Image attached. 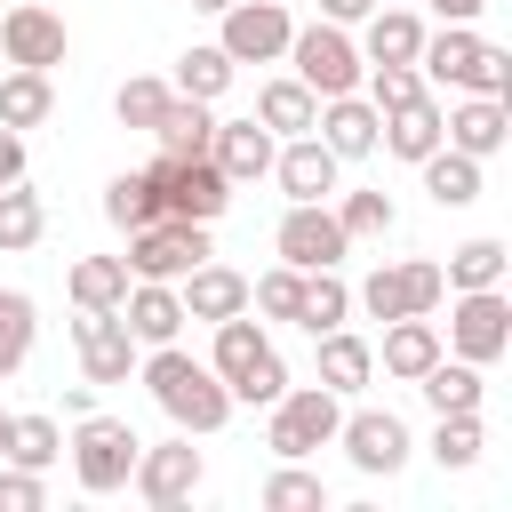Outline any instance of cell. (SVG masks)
<instances>
[{"mask_svg":"<svg viewBox=\"0 0 512 512\" xmlns=\"http://www.w3.org/2000/svg\"><path fill=\"white\" fill-rule=\"evenodd\" d=\"M400 288H408V312H424V320H432V312H440V296H448V280H440V264H432V256H408V264H400Z\"/></svg>","mask_w":512,"mask_h":512,"instance_id":"cell-46","label":"cell"},{"mask_svg":"<svg viewBox=\"0 0 512 512\" xmlns=\"http://www.w3.org/2000/svg\"><path fill=\"white\" fill-rule=\"evenodd\" d=\"M368 32H360V64H416V48H424V16L408 8V0H376L368 16H360Z\"/></svg>","mask_w":512,"mask_h":512,"instance_id":"cell-22","label":"cell"},{"mask_svg":"<svg viewBox=\"0 0 512 512\" xmlns=\"http://www.w3.org/2000/svg\"><path fill=\"white\" fill-rule=\"evenodd\" d=\"M200 256H216L208 248V224H184V216H152L144 232H128V280H184Z\"/></svg>","mask_w":512,"mask_h":512,"instance_id":"cell-9","label":"cell"},{"mask_svg":"<svg viewBox=\"0 0 512 512\" xmlns=\"http://www.w3.org/2000/svg\"><path fill=\"white\" fill-rule=\"evenodd\" d=\"M384 376H400V384H416L432 360H440V328L424 320V312H408V320H384Z\"/></svg>","mask_w":512,"mask_h":512,"instance_id":"cell-23","label":"cell"},{"mask_svg":"<svg viewBox=\"0 0 512 512\" xmlns=\"http://www.w3.org/2000/svg\"><path fill=\"white\" fill-rule=\"evenodd\" d=\"M264 512H328L320 472H304V464H288V456H280V472L264 480Z\"/></svg>","mask_w":512,"mask_h":512,"instance_id":"cell-39","label":"cell"},{"mask_svg":"<svg viewBox=\"0 0 512 512\" xmlns=\"http://www.w3.org/2000/svg\"><path fill=\"white\" fill-rule=\"evenodd\" d=\"M416 168H424V192H432V208H472V200H480V160H472V152L440 144V152H424Z\"/></svg>","mask_w":512,"mask_h":512,"instance_id":"cell-28","label":"cell"},{"mask_svg":"<svg viewBox=\"0 0 512 512\" xmlns=\"http://www.w3.org/2000/svg\"><path fill=\"white\" fill-rule=\"evenodd\" d=\"M104 216H112L120 232H144V224L160 216V192H152V176H144V168H120V176L104 184Z\"/></svg>","mask_w":512,"mask_h":512,"instance_id":"cell-37","label":"cell"},{"mask_svg":"<svg viewBox=\"0 0 512 512\" xmlns=\"http://www.w3.org/2000/svg\"><path fill=\"white\" fill-rule=\"evenodd\" d=\"M152 136H160V152H168V160H200V152H208V136H216V112H208L200 96H168V104H160V120H152Z\"/></svg>","mask_w":512,"mask_h":512,"instance_id":"cell-26","label":"cell"},{"mask_svg":"<svg viewBox=\"0 0 512 512\" xmlns=\"http://www.w3.org/2000/svg\"><path fill=\"white\" fill-rule=\"evenodd\" d=\"M200 448H192V432H176V440H160V448H136V472H128V488L152 504V512H176L192 488H200Z\"/></svg>","mask_w":512,"mask_h":512,"instance_id":"cell-13","label":"cell"},{"mask_svg":"<svg viewBox=\"0 0 512 512\" xmlns=\"http://www.w3.org/2000/svg\"><path fill=\"white\" fill-rule=\"evenodd\" d=\"M368 8H376V0H320V16H328V24H360Z\"/></svg>","mask_w":512,"mask_h":512,"instance_id":"cell-50","label":"cell"},{"mask_svg":"<svg viewBox=\"0 0 512 512\" xmlns=\"http://www.w3.org/2000/svg\"><path fill=\"white\" fill-rule=\"evenodd\" d=\"M32 336H40V304L24 288H0V384L32 360Z\"/></svg>","mask_w":512,"mask_h":512,"instance_id":"cell-34","label":"cell"},{"mask_svg":"<svg viewBox=\"0 0 512 512\" xmlns=\"http://www.w3.org/2000/svg\"><path fill=\"white\" fill-rule=\"evenodd\" d=\"M504 136H512L504 96H464L456 112H440V144H456V152H472V160H496Z\"/></svg>","mask_w":512,"mask_h":512,"instance_id":"cell-21","label":"cell"},{"mask_svg":"<svg viewBox=\"0 0 512 512\" xmlns=\"http://www.w3.org/2000/svg\"><path fill=\"white\" fill-rule=\"evenodd\" d=\"M120 296H128V264L120 256H80L72 264V304L80 312H120Z\"/></svg>","mask_w":512,"mask_h":512,"instance_id":"cell-36","label":"cell"},{"mask_svg":"<svg viewBox=\"0 0 512 512\" xmlns=\"http://www.w3.org/2000/svg\"><path fill=\"white\" fill-rule=\"evenodd\" d=\"M504 272H512V248L504 240H464V248H448V264H440V280L448 288H504Z\"/></svg>","mask_w":512,"mask_h":512,"instance_id":"cell-31","label":"cell"},{"mask_svg":"<svg viewBox=\"0 0 512 512\" xmlns=\"http://www.w3.org/2000/svg\"><path fill=\"white\" fill-rule=\"evenodd\" d=\"M336 168H344V160H336L312 128H304V136H280V152H272V176H280L288 200H328V192H336Z\"/></svg>","mask_w":512,"mask_h":512,"instance_id":"cell-17","label":"cell"},{"mask_svg":"<svg viewBox=\"0 0 512 512\" xmlns=\"http://www.w3.org/2000/svg\"><path fill=\"white\" fill-rule=\"evenodd\" d=\"M40 504H48L40 472H24V464H0V512H40Z\"/></svg>","mask_w":512,"mask_h":512,"instance_id":"cell-47","label":"cell"},{"mask_svg":"<svg viewBox=\"0 0 512 512\" xmlns=\"http://www.w3.org/2000/svg\"><path fill=\"white\" fill-rule=\"evenodd\" d=\"M288 32H296L288 0H232L216 48H224L232 64H280V56H288Z\"/></svg>","mask_w":512,"mask_h":512,"instance_id":"cell-10","label":"cell"},{"mask_svg":"<svg viewBox=\"0 0 512 512\" xmlns=\"http://www.w3.org/2000/svg\"><path fill=\"white\" fill-rule=\"evenodd\" d=\"M208 368H216V376H224V392H232V400H248V408H272V400L288 392V368H280V352H272L264 320H248V312L216 320Z\"/></svg>","mask_w":512,"mask_h":512,"instance_id":"cell-3","label":"cell"},{"mask_svg":"<svg viewBox=\"0 0 512 512\" xmlns=\"http://www.w3.org/2000/svg\"><path fill=\"white\" fill-rule=\"evenodd\" d=\"M352 304H360L368 320H408V288H400V264H376V272L352 288Z\"/></svg>","mask_w":512,"mask_h":512,"instance_id":"cell-45","label":"cell"},{"mask_svg":"<svg viewBox=\"0 0 512 512\" xmlns=\"http://www.w3.org/2000/svg\"><path fill=\"white\" fill-rule=\"evenodd\" d=\"M72 344H80L88 384H128V376H136V352H144L120 312H80V320H72Z\"/></svg>","mask_w":512,"mask_h":512,"instance_id":"cell-15","label":"cell"},{"mask_svg":"<svg viewBox=\"0 0 512 512\" xmlns=\"http://www.w3.org/2000/svg\"><path fill=\"white\" fill-rule=\"evenodd\" d=\"M288 64H296V80H304L320 104H328V96H352L360 72H368V64H360V40H352L344 24H328V16L288 32Z\"/></svg>","mask_w":512,"mask_h":512,"instance_id":"cell-6","label":"cell"},{"mask_svg":"<svg viewBox=\"0 0 512 512\" xmlns=\"http://www.w3.org/2000/svg\"><path fill=\"white\" fill-rule=\"evenodd\" d=\"M248 304H256L264 320H296V312H304V272H296V264H272L264 280H248Z\"/></svg>","mask_w":512,"mask_h":512,"instance_id":"cell-43","label":"cell"},{"mask_svg":"<svg viewBox=\"0 0 512 512\" xmlns=\"http://www.w3.org/2000/svg\"><path fill=\"white\" fill-rule=\"evenodd\" d=\"M120 320H128V336H136L144 352H152V344H176V336H184V296H176V280H128Z\"/></svg>","mask_w":512,"mask_h":512,"instance_id":"cell-19","label":"cell"},{"mask_svg":"<svg viewBox=\"0 0 512 512\" xmlns=\"http://www.w3.org/2000/svg\"><path fill=\"white\" fill-rule=\"evenodd\" d=\"M168 96H176L168 80H152V72H136V80H120V96H112V112H120V128H152Z\"/></svg>","mask_w":512,"mask_h":512,"instance_id":"cell-44","label":"cell"},{"mask_svg":"<svg viewBox=\"0 0 512 512\" xmlns=\"http://www.w3.org/2000/svg\"><path fill=\"white\" fill-rule=\"evenodd\" d=\"M256 120H264L272 136H304V128L320 120V96H312L296 72H288V80H264V88H256Z\"/></svg>","mask_w":512,"mask_h":512,"instance_id":"cell-30","label":"cell"},{"mask_svg":"<svg viewBox=\"0 0 512 512\" xmlns=\"http://www.w3.org/2000/svg\"><path fill=\"white\" fill-rule=\"evenodd\" d=\"M312 344H320V384H328L336 400H352V392L376 376V344H360L352 328H320Z\"/></svg>","mask_w":512,"mask_h":512,"instance_id":"cell-24","label":"cell"},{"mask_svg":"<svg viewBox=\"0 0 512 512\" xmlns=\"http://www.w3.org/2000/svg\"><path fill=\"white\" fill-rule=\"evenodd\" d=\"M8 432H16V416H8V408H0V464H8Z\"/></svg>","mask_w":512,"mask_h":512,"instance_id":"cell-51","label":"cell"},{"mask_svg":"<svg viewBox=\"0 0 512 512\" xmlns=\"http://www.w3.org/2000/svg\"><path fill=\"white\" fill-rule=\"evenodd\" d=\"M376 144L392 152V160H424V152H440V104L432 96H416V104H400V112H384V128H376Z\"/></svg>","mask_w":512,"mask_h":512,"instance_id":"cell-27","label":"cell"},{"mask_svg":"<svg viewBox=\"0 0 512 512\" xmlns=\"http://www.w3.org/2000/svg\"><path fill=\"white\" fill-rule=\"evenodd\" d=\"M272 152H280V136L248 112V120H216V136H208V160L224 168V184L240 192V184H256V176H272Z\"/></svg>","mask_w":512,"mask_h":512,"instance_id":"cell-16","label":"cell"},{"mask_svg":"<svg viewBox=\"0 0 512 512\" xmlns=\"http://www.w3.org/2000/svg\"><path fill=\"white\" fill-rule=\"evenodd\" d=\"M360 88H368V104H376V112H400V104L432 96V80H424L416 64H368V72H360Z\"/></svg>","mask_w":512,"mask_h":512,"instance_id":"cell-40","label":"cell"},{"mask_svg":"<svg viewBox=\"0 0 512 512\" xmlns=\"http://www.w3.org/2000/svg\"><path fill=\"white\" fill-rule=\"evenodd\" d=\"M64 448H72V480H80L88 496H120V488H128V472H136V448H144V440H136V424H128V416L88 408V416L72 424V440H64Z\"/></svg>","mask_w":512,"mask_h":512,"instance_id":"cell-4","label":"cell"},{"mask_svg":"<svg viewBox=\"0 0 512 512\" xmlns=\"http://www.w3.org/2000/svg\"><path fill=\"white\" fill-rule=\"evenodd\" d=\"M272 248H280V264H296V272H320V264H344V256H352V240H344V224H336L328 200H288Z\"/></svg>","mask_w":512,"mask_h":512,"instance_id":"cell-11","label":"cell"},{"mask_svg":"<svg viewBox=\"0 0 512 512\" xmlns=\"http://www.w3.org/2000/svg\"><path fill=\"white\" fill-rule=\"evenodd\" d=\"M192 8H200V16H224V8H232V0H192Z\"/></svg>","mask_w":512,"mask_h":512,"instance_id":"cell-52","label":"cell"},{"mask_svg":"<svg viewBox=\"0 0 512 512\" xmlns=\"http://www.w3.org/2000/svg\"><path fill=\"white\" fill-rule=\"evenodd\" d=\"M64 16L56 8H40V0H16L8 16H0V64H32V72H56L64 64Z\"/></svg>","mask_w":512,"mask_h":512,"instance_id":"cell-14","label":"cell"},{"mask_svg":"<svg viewBox=\"0 0 512 512\" xmlns=\"http://www.w3.org/2000/svg\"><path fill=\"white\" fill-rule=\"evenodd\" d=\"M376 128H384V112H376L360 88H352V96H328L320 120H312V136H320L336 160H368V152H376Z\"/></svg>","mask_w":512,"mask_h":512,"instance_id":"cell-20","label":"cell"},{"mask_svg":"<svg viewBox=\"0 0 512 512\" xmlns=\"http://www.w3.org/2000/svg\"><path fill=\"white\" fill-rule=\"evenodd\" d=\"M336 224H344V240H384V232L400 224V208H392L384 192H344V200H336Z\"/></svg>","mask_w":512,"mask_h":512,"instance_id":"cell-42","label":"cell"},{"mask_svg":"<svg viewBox=\"0 0 512 512\" xmlns=\"http://www.w3.org/2000/svg\"><path fill=\"white\" fill-rule=\"evenodd\" d=\"M416 72L440 80V88H464V96H512V56H504L496 40H480L472 24H440V32H424Z\"/></svg>","mask_w":512,"mask_h":512,"instance_id":"cell-2","label":"cell"},{"mask_svg":"<svg viewBox=\"0 0 512 512\" xmlns=\"http://www.w3.org/2000/svg\"><path fill=\"white\" fill-rule=\"evenodd\" d=\"M56 112V88H48V72H32V64H8L0 72V128H40Z\"/></svg>","mask_w":512,"mask_h":512,"instance_id":"cell-29","label":"cell"},{"mask_svg":"<svg viewBox=\"0 0 512 512\" xmlns=\"http://www.w3.org/2000/svg\"><path fill=\"white\" fill-rule=\"evenodd\" d=\"M336 424H344V400H336L328 384H288V392L272 400L264 448H272V456H288V464H304L312 448H336Z\"/></svg>","mask_w":512,"mask_h":512,"instance_id":"cell-5","label":"cell"},{"mask_svg":"<svg viewBox=\"0 0 512 512\" xmlns=\"http://www.w3.org/2000/svg\"><path fill=\"white\" fill-rule=\"evenodd\" d=\"M176 296H184V320H232V312H248V272H232V264H216V256H200L184 280H176Z\"/></svg>","mask_w":512,"mask_h":512,"instance_id":"cell-18","label":"cell"},{"mask_svg":"<svg viewBox=\"0 0 512 512\" xmlns=\"http://www.w3.org/2000/svg\"><path fill=\"white\" fill-rule=\"evenodd\" d=\"M16 176H24V136L0 128V184H16Z\"/></svg>","mask_w":512,"mask_h":512,"instance_id":"cell-48","label":"cell"},{"mask_svg":"<svg viewBox=\"0 0 512 512\" xmlns=\"http://www.w3.org/2000/svg\"><path fill=\"white\" fill-rule=\"evenodd\" d=\"M448 352L472 360V368L504 360L512 352V296L504 288H456V304H448Z\"/></svg>","mask_w":512,"mask_h":512,"instance_id":"cell-8","label":"cell"},{"mask_svg":"<svg viewBox=\"0 0 512 512\" xmlns=\"http://www.w3.org/2000/svg\"><path fill=\"white\" fill-rule=\"evenodd\" d=\"M336 448L352 456V472H368V480H392L400 464H408V424L392 416V408H352L344 424H336Z\"/></svg>","mask_w":512,"mask_h":512,"instance_id":"cell-12","label":"cell"},{"mask_svg":"<svg viewBox=\"0 0 512 512\" xmlns=\"http://www.w3.org/2000/svg\"><path fill=\"white\" fill-rule=\"evenodd\" d=\"M152 176V192H160V216H184V224H216L224 208H232V184H224V168L200 152V160H152L144 168Z\"/></svg>","mask_w":512,"mask_h":512,"instance_id":"cell-7","label":"cell"},{"mask_svg":"<svg viewBox=\"0 0 512 512\" xmlns=\"http://www.w3.org/2000/svg\"><path fill=\"white\" fill-rule=\"evenodd\" d=\"M424 8H432V16H440V24H472V16H480V8H488V0H424Z\"/></svg>","mask_w":512,"mask_h":512,"instance_id":"cell-49","label":"cell"},{"mask_svg":"<svg viewBox=\"0 0 512 512\" xmlns=\"http://www.w3.org/2000/svg\"><path fill=\"white\" fill-rule=\"evenodd\" d=\"M232 72H240V64H232V56L208 40V48H184V56H176V80H168V88H176V96H200V104H216V96L232 88Z\"/></svg>","mask_w":512,"mask_h":512,"instance_id":"cell-35","label":"cell"},{"mask_svg":"<svg viewBox=\"0 0 512 512\" xmlns=\"http://www.w3.org/2000/svg\"><path fill=\"white\" fill-rule=\"evenodd\" d=\"M136 376H144V392L160 400V416L176 424V432H192V440H208V432H224L232 424V392H224V376L208 368V360H192L184 344H152L144 360H136Z\"/></svg>","mask_w":512,"mask_h":512,"instance_id":"cell-1","label":"cell"},{"mask_svg":"<svg viewBox=\"0 0 512 512\" xmlns=\"http://www.w3.org/2000/svg\"><path fill=\"white\" fill-rule=\"evenodd\" d=\"M416 392L432 400V416H480V400H488V384H480V368L472 360H432L424 376H416Z\"/></svg>","mask_w":512,"mask_h":512,"instance_id":"cell-25","label":"cell"},{"mask_svg":"<svg viewBox=\"0 0 512 512\" xmlns=\"http://www.w3.org/2000/svg\"><path fill=\"white\" fill-rule=\"evenodd\" d=\"M480 448H488V440H480V416H440V424H432V464H440V472H472Z\"/></svg>","mask_w":512,"mask_h":512,"instance_id":"cell-41","label":"cell"},{"mask_svg":"<svg viewBox=\"0 0 512 512\" xmlns=\"http://www.w3.org/2000/svg\"><path fill=\"white\" fill-rule=\"evenodd\" d=\"M352 320V280L336 272V264H320V272H304V312H296V328H344Z\"/></svg>","mask_w":512,"mask_h":512,"instance_id":"cell-32","label":"cell"},{"mask_svg":"<svg viewBox=\"0 0 512 512\" xmlns=\"http://www.w3.org/2000/svg\"><path fill=\"white\" fill-rule=\"evenodd\" d=\"M40 232H48V208H40V192H24V176H16V184H0V256H24V248H40Z\"/></svg>","mask_w":512,"mask_h":512,"instance_id":"cell-33","label":"cell"},{"mask_svg":"<svg viewBox=\"0 0 512 512\" xmlns=\"http://www.w3.org/2000/svg\"><path fill=\"white\" fill-rule=\"evenodd\" d=\"M56 456H64V424H56V416H16V432H8V464L48 472Z\"/></svg>","mask_w":512,"mask_h":512,"instance_id":"cell-38","label":"cell"}]
</instances>
